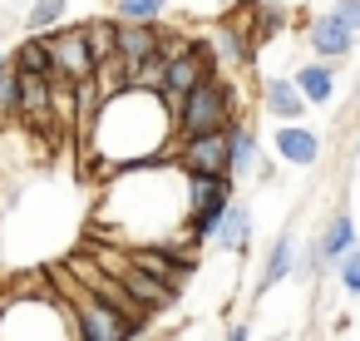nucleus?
I'll use <instances>...</instances> for the list:
<instances>
[{"label": "nucleus", "mask_w": 360, "mask_h": 341, "mask_svg": "<svg viewBox=\"0 0 360 341\" xmlns=\"http://www.w3.org/2000/svg\"><path fill=\"white\" fill-rule=\"evenodd\" d=\"M227 124H232V89H227L217 75L198 80V85L173 104V129H178L183 139L212 134V129H227Z\"/></svg>", "instance_id": "1"}, {"label": "nucleus", "mask_w": 360, "mask_h": 341, "mask_svg": "<svg viewBox=\"0 0 360 341\" xmlns=\"http://www.w3.org/2000/svg\"><path fill=\"white\" fill-rule=\"evenodd\" d=\"M207 75H217V55H212L202 40H193L183 55H173V60H168V70H163V89H158V104L173 114V104H178L198 80H207Z\"/></svg>", "instance_id": "2"}, {"label": "nucleus", "mask_w": 360, "mask_h": 341, "mask_svg": "<svg viewBox=\"0 0 360 341\" xmlns=\"http://www.w3.org/2000/svg\"><path fill=\"white\" fill-rule=\"evenodd\" d=\"M45 50H50V80L55 85H84V80H94V60H89L79 30H55L45 40Z\"/></svg>", "instance_id": "3"}, {"label": "nucleus", "mask_w": 360, "mask_h": 341, "mask_svg": "<svg viewBox=\"0 0 360 341\" xmlns=\"http://www.w3.org/2000/svg\"><path fill=\"white\" fill-rule=\"evenodd\" d=\"M129 262L134 267H143L148 277H158L163 287H183L188 282V272H193V257L188 252H173V247H158V242H143V247H129Z\"/></svg>", "instance_id": "4"}, {"label": "nucleus", "mask_w": 360, "mask_h": 341, "mask_svg": "<svg viewBox=\"0 0 360 341\" xmlns=\"http://www.w3.org/2000/svg\"><path fill=\"white\" fill-rule=\"evenodd\" d=\"M178 163L188 168V173H227V129H212V134H193V139H183V154H178Z\"/></svg>", "instance_id": "5"}, {"label": "nucleus", "mask_w": 360, "mask_h": 341, "mask_svg": "<svg viewBox=\"0 0 360 341\" xmlns=\"http://www.w3.org/2000/svg\"><path fill=\"white\" fill-rule=\"evenodd\" d=\"M75 321H79V336H94V341H129V326L89 292L75 302Z\"/></svg>", "instance_id": "6"}, {"label": "nucleus", "mask_w": 360, "mask_h": 341, "mask_svg": "<svg viewBox=\"0 0 360 341\" xmlns=\"http://www.w3.org/2000/svg\"><path fill=\"white\" fill-rule=\"evenodd\" d=\"M158 20H124L119 30H114V55L124 60V65H139V60H148L153 50H158Z\"/></svg>", "instance_id": "7"}, {"label": "nucleus", "mask_w": 360, "mask_h": 341, "mask_svg": "<svg viewBox=\"0 0 360 341\" xmlns=\"http://www.w3.org/2000/svg\"><path fill=\"white\" fill-rule=\"evenodd\" d=\"M15 109H20L30 124H50V114H55V80H45V75H20Z\"/></svg>", "instance_id": "8"}, {"label": "nucleus", "mask_w": 360, "mask_h": 341, "mask_svg": "<svg viewBox=\"0 0 360 341\" xmlns=\"http://www.w3.org/2000/svg\"><path fill=\"white\" fill-rule=\"evenodd\" d=\"M311 50H316L321 60H345V55L355 50V30L340 25L335 16H321V20L311 25Z\"/></svg>", "instance_id": "9"}, {"label": "nucleus", "mask_w": 360, "mask_h": 341, "mask_svg": "<svg viewBox=\"0 0 360 341\" xmlns=\"http://www.w3.org/2000/svg\"><path fill=\"white\" fill-rule=\"evenodd\" d=\"M276 154H281L286 163L306 168V163H316V159H321V139H316L311 129H296V124L286 119V124H281V134H276Z\"/></svg>", "instance_id": "10"}, {"label": "nucleus", "mask_w": 360, "mask_h": 341, "mask_svg": "<svg viewBox=\"0 0 360 341\" xmlns=\"http://www.w3.org/2000/svg\"><path fill=\"white\" fill-rule=\"evenodd\" d=\"M247 237H252V213H247V203H227L222 218H217V228H212V242L227 247V252H242Z\"/></svg>", "instance_id": "11"}, {"label": "nucleus", "mask_w": 360, "mask_h": 341, "mask_svg": "<svg viewBox=\"0 0 360 341\" xmlns=\"http://www.w3.org/2000/svg\"><path fill=\"white\" fill-rule=\"evenodd\" d=\"M262 104H266V114H276L281 124L306 114V99H301V89H296L291 80H266V89H262Z\"/></svg>", "instance_id": "12"}, {"label": "nucleus", "mask_w": 360, "mask_h": 341, "mask_svg": "<svg viewBox=\"0 0 360 341\" xmlns=\"http://www.w3.org/2000/svg\"><path fill=\"white\" fill-rule=\"evenodd\" d=\"M291 85L301 89V99H306V104H326V99L335 94V75H330L321 60H316V65H301Z\"/></svg>", "instance_id": "13"}, {"label": "nucleus", "mask_w": 360, "mask_h": 341, "mask_svg": "<svg viewBox=\"0 0 360 341\" xmlns=\"http://www.w3.org/2000/svg\"><path fill=\"white\" fill-rule=\"evenodd\" d=\"M247 168H257V134L227 124V178H237Z\"/></svg>", "instance_id": "14"}, {"label": "nucleus", "mask_w": 360, "mask_h": 341, "mask_svg": "<svg viewBox=\"0 0 360 341\" xmlns=\"http://www.w3.org/2000/svg\"><path fill=\"white\" fill-rule=\"evenodd\" d=\"M350 247H355V223L340 213V218L321 232V247H316V252H321L326 262H335V257H340V252H350Z\"/></svg>", "instance_id": "15"}, {"label": "nucleus", "mask_w": 360, "mask_h": 341, "mask_svg": "<svg viewBox=\"0 0 360 341\" xmlns=\"http://www.w3.org/2000/svg\"><path fill=\"white\" fill-rule=\"evenodd\" d=\"M114 20H89V25H79V35H84V50H89V60L99 65V60H109L114 55Z\"/></svg>", "instance_id": "16"}, {"label": "nucleus", "mask_w": 360, "mask_h": 341, "mask_svg": "<svg viewBox=\"0 0 360 341\" xmlns=\"http://www.w3.org/2000/svg\"><path fill=\"white\" fill-rule=\"evenodd\" d=\"M15 70H20V75H45V80H50V50H45V35H30V40L15 50Z\"/></svg>", "instance_id": "17"}, {"label": "nucleus", "mask_w": 360, "mask_h": 341, "mask_svg": "<svg viewBox=\"0 0 360 341\" xmlns=\"http://www.w3.org/2000/svg\"><path fill=\"white\" fill-rule=\"evenodd\" d=\"M291 267H296V242H291V237H276V247H271V257H266V272H262V287H276Z\"/></svg>", "instance_id": "18"}, {"label": "nucleus", "mask_w": 360, "mask_h": 341, "mask_svg": "<svg viewBox=\"0 0 360 341\" xmlns=\"http://www.w3.org/2000/svg\"><path fill=\"white\" fill-rule=\"evenodd\" d=\"M163 70H168V60L153 50L148 60H139V65H134V80H129V85H134V89H148V94H158V89H163Z\"/></svg>", "instance_id": "19"}, {"label": "nucleus", "mask_w": 360, "mask_h": 341, "mask_svg": "<svg viewBox=\"0 0 360 341\" xmlns=\"http://www.w3.org/2000/svg\"><path fill=\"white\" fill-rule=\"evenodd\" d=\"M65 16V0H35V11H30V30L35 35H50Z\"/></svg>", "instance_id": "20"}, {"label": "nucleus", "mask_w": 360, "mask_h": 341, "mask_svg": "<svg viewBox=\"0 0 360 341\" xmlns=\"http://www.w3.org/2000/svg\"><path fill=\"white\" fill-rule=\"evenodd\" d=\"M15 94H20V70L15 60H0V114L15 109Z\"/></svg>", "instance_id": "21"}, {"label": "nucleus", "mask_w": 360, "mask_h": 341, "mask_svg": "<svg viewBox=\"0 0 360 341\" xmlns=\"http://www.w3.org/2000/svg\"><path fill=\"white\" fill-rule=\"evenodd\" d=\"M168 0H119V20H158Z\"/></svg>", "instance_id": "22"}, {"label": "nucleus", "mask_w": 360, "mask_h": 341, "mask_svg": "<svg viewBox=\"0 0 360 341\" xmlns=\"http://www.w3.org/2000/svg\"><path fill=\"white\" fill-rule=\"evenodd\" d=\"M335 262H340V267H335V272H340V287H345V292H355V297H360V252H355V247H350V252H340V257H335Z\"/></svg>", "instance_id": "23"}, {"label": "nucleus", "mask_w": 360, "mask_h": 341, "mask_svg": "<svg viewBox=\"0 0 360 341\" xmlns=\"http://www.w3.org/2000/svg\"><path fill=\"white\" fill-rule=\"evenodd\" d=\"M330 16H335L340 25L360 30V0H335V6H330Z\"/></svg>", "instance_id": "24"}, {"label": "nucleus", "mask_w": 360, "mask_h": 341, "mask_svg": "<svg viewBox=\"0 0 360 341\" xmlns=\"http://www.w3.org/2000/svg\"><path fill=\"white\" fill-rule=\"evenodd\" d=\"M227 341H247V326H232V331H227Z\"/></svg>", "instance_id": "25"}]
</instances>
